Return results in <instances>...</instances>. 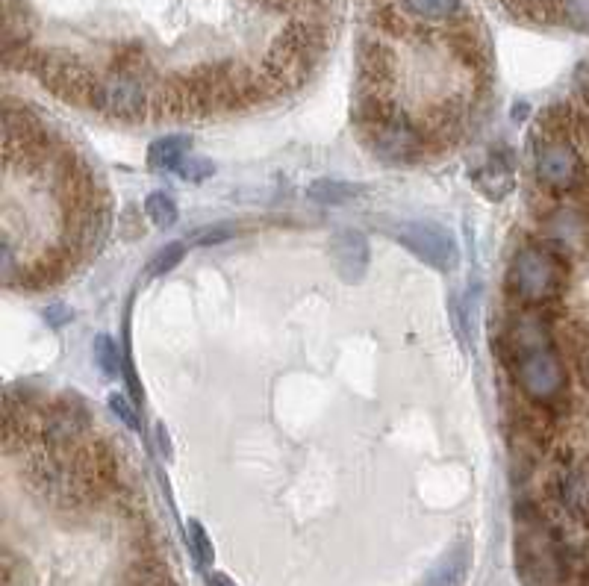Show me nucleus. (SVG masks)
Segmentation results:
<instances>
[{
    "label": "nucleus",
    "instance_id": "nucleus-31",
    "mask_svg": "<svg viewBox=\"0 0 589 586\" xmlns=\"http://www.w3.org/2000/svg\"><path fill=\"white\" fill-rule=\"evenodd\" d=\"M266 6H283V0H263Z\"/></svg>",
    "mask_w": 589,
    "mask_h": 586
},
{
    "label": "nucleus",
    "instance_id": "nucleus-23",
    "mask_svg": "<svg viewBox=\"0 0 589 586\" xmlns=\"http://www.w3.org/2000/svg\"><path fill=\"white\" fill-rule=\"evenodd\" d=\"M109 410L121 419V425L127 427V430H139V416H136V407L130 404V398L127 395H121V392H109L107 398Z\"/></svg>",
    "mask_w": 589,
    "mask_h": 586
},
{
    "label": "nucleus",
    "instance_id": "nucleus-7",
    "mask_svg": "<svg viewBox=\"0 0 589 586\" xmlns=\"http://www.w3.org/2000/svg\"><path fill=\"white\" fill-rule=\"evenodd\" d=\"M539 239L560 251L563 257L589 254V204L587 201H560L539 215Z\"/></svg>",
    "mask_w": 589,
    "mask_h": 586
},
{
    "label": "nucleus",
    "instance_id": "nucleus-2",
    "mask_svg": "<svg viewBox=\"0 0 589 586\" xmlns=\"http://www.w3.org/2000/svg\"><path fill=\"white\" fill-rule=\"evenodd\" d=\"M354 121L363 130L366 148L389 165H413L433 148L428 127H422L407 109L383 101L377 92H360Z\"/></svg>",
    "mask_w": 589,
    "mask_h": 586
},
{
    "label": "nucleus",
    "instance_id": "nucleus-17",
    "mask_svg": "<svg viewBox=\"0 0 589 586\" xmlns=\"http://www.w3.org/2000/svg\"><path fill=\"white\" fill-rule=\"evenodd\" d=\"M186 539H189V548H192V557L198 560V566H201V569H210L215 560V548L210 533L204 531V525L192 519V522L186 525Z\"/></svg>",
    "mask_w": 589,
    "mask_h": 586
},
{
    "label": "nucleus",
    "instance_id": "nucleus-32",
    "mask_svg": "<svg viewBox=\"0 0 589 586\" xmlns=\"http://www.w3.org/2000/svg\"><path fill=\"white\" fill-rule=\"evenodd\" d=\"M587 472H589V463H587Z\"/></svg>",
    "mask_w": 589,
    "mask_h": 586
},
{
    "label": "nucleus",
    "instance_id": "nucleus-11",
    "mask_svg": "<svg viewBox=\"0 0 589 586\" xmlns=\"http://www.w3.org/2000/svg\"><path fill=\"white\" fill-rule=\"evenodd\" d=\"M469 566H472V548L466 542H457L433 569L428 572L422 586H463L469 578Z\"/></svg>",
    "mask_w": 589,
    "mask_h": 586
},
{
    "label": "nucleus",
    "instance_id": "nucleus-14",
    "mask_svg": "<svg viewBox=\"0 0 589 586\" xmlns=\"http://www.w3.org/2000/svg\"><path fill=\"white\" fill-rule=\"evenodd\" d=\"M401 6L422 21H448L451 15H457L460 0H401Z\"/></svg>",
    "mask_w": 589,
    "mask_h": 586
},
{
    "label": "nucleus",
    "instance_id": "nucleus-29",
    "mask_svg": "<svg viewBox=\"0 0 589 586\" xmlns=\"http://www.w3.org/2000/svg\"><path fill=\"white\" fill-rule=\"evenodd\" d=\"M210 586H236V584H233V581H230L227 575H221V572H213V575H210Z\"/></svg>",
    "mask_w": 589,
    "mask_h": 586
},
{
    "label": "nucleus",
    "instance_id": "nucleus-13",
    "mask_svg": "<svg viewBox=\"0 0 589 586\" xmlns=\"http://www.w3.org/2000/svg\"><path fill=\"white\" fill-rule=\"evenodd\" d=\"M363 195V186L357 183H348V180H330V177H322L316 183L307 186V198L322 204V207H345L351 201H357Z\"/></svg>",
    "mask_w": 589,
    "mask_h": 586
},
{
    "label": "nucleus",
    "instance_id": "nucleus-28",
    "mask_svg": "<svg viewBox=\"0 0 589 586\" xmlns=\"http://www.w3.org/2000/svg\"><path fill=\"white\" fill-rule=\"evenodd\" d=\"M157 445H160V454L165 460H171V442H168V430L165 427H157Z\"/></svg>",
    "mask_w": 589,
    "mask_h": 586
},
{
    "label": "nucleus",
    "instance_id": "nucleus-16",
    "mask_svg": "<svg viewBox=\"0 0 589 586\" xmlns=\"http://www.w3.org/2000/svg\"><path fill=\"white\" fill-rule=\"evenodd\" d=\"M145 215L154 221V227H162V230H168V227H174L177 224V204H174V198L171 195H165V192H151L148 195V201H145Z\"/></svg>",
    "mask_w": 589,
    "mask_h": 586
},
{
    "label": "nucleus",
    "instance_id": "nucleus-9",
    "mask_svg": "<svg viewBox=\"0 0 589 586\" xmlns=\"http://www.w3.org/2000/svg\"><path fill=\"white\" fill-rule=\"evenodd\" d=\"M330 257H333V266L345 283H360L369 271V257H372L369 239L354 227L336 230L330 239Z\"/></svg>",
    "mask_w": 589,
    "mask_h": 586
},
{
    "label": "nucleus",
    "instance_id": "nucleus-20",
    "mask_svg": "<svg viewBox=\"0 0 589 586\" xmlns=\"http://www.w3.org/2000/svg\"><path fill=\"white\" fill-rule=\"evenodd\" d=\"M236 233H239V230H236V224H230V221H224V224H207V227L195 230V233L189 236L186 245H192V248H210V245L230 242Z\"/></svg>",
    "mask_w": 589,
    "mask_h": 586
},
{
    "label": "nucleus",
    "instance_id": "nucleus-25",
    "mask_svg": "<svg viewBox=\"0 0 589 586\" xmlns=\"http://www.w3.org/2000/svg\"><path fill=\"white\" fill-rule=\"evenodd\" d=\"M118 224L124 227V230H121V236H124V239H136V236H142V233H145L142 213H139L136 207H127V210L121 213V218H118Z\"/></svg>",
    "mask_w": 589,
    "mask_h": 586
},
{
    "label": "nucleus",
    "instance_id": "nucleus-22",
    "mask_svg": "<svg viewBox=\"0 0 589 586\" xmlns=\"http://www.w3.org/2000/svg\"><path fill=\"white\" fill-rule=\"evenodd\" d=\"M213 171H215L213 160H207V157H195V154H189L186 160L180 162V168H177L180 180H186V183H204L207 177H213Z\"/></svg>",
    "mask_w": 589,
    "mask_h": 586
},
{
    "label": "nucleus",
    "instance_id": "nucleus-30",
    "mask_svg": "<svg viewBox=\"0 0 589 586\" xmlns=\"http://www.w3.org/2000/svg\"><path fill=\"white\" fill-rule=\"evenodd\" d=\"M525 115H528V104H519V107H516V112H513V118H516V121H522Z\"/></svg>",
    "mask_w": 589,
    "mask_h": 586
},
{
    "label": "nucleus",
    "instance_id": "nucleus-27",
    "mask_svg": "<svg viewBox=\"0 0 589 586\" xmlns=\"http://www.w3.org/2000/svg\"><path fill=\"white\" fill-rule=\"evenodd\" d=\"M575 86H578V98H581V104L584 109H589V62L578 71V80H575Z\"/></svg>",
    "mask_w": 589,
    "mask_h": 586
},
{
    "label": "nucleus",
    "instance_id": "nucleus-6",
    "mask_svg": "<svg viewBox=\"0 0 589 586\" xmlns=\"http://www.w3.org/2000/svg\"><path fill=\"white\" fill-rule=\"evenodd\" d=\"M413 257L428 263L436 271H454L460 263L457 239L436 221L413 218V221H389L386 227Z\"/></svg>",
    "mask_w": 589,
    "mask_h": 586
},
{
    "label": "nucleus",
    "instance_id": "nucleus-21",
    "mask_svg": "<svg viewBox=\"0 0 589 586\" xmlns=\"http://www.w3.org/2000/svg\"><path fill=\"white\" fill-rule=\"evenodd\" d=\"M448 310H451L454 330H457V336H460L463 348H472L475 333H472V310H469L466 298H463V295H451V307H448Z\"/></svg>",
    "mask_w": 589,
    "mask_h": 586
},
{
    "label": "nucleus",
    "instance_id": "nucleus-15",
    "mask_svg": "<svg viewBox=\"0 0 589 586\" xmlns=\"http://www.w3.org/2000/svg\"><path fill=\"white\" fill-rule=\"evenodd\" d=\"M92 357H95V366L104 372V377H118V372H124V369H121L118 345H115V339L107 336V333L95 336V342H92Z\"/></svg>",
    "mask_w": 589,
    "mask_h": 586
},
{
    "label": "nucleus",
    "instance_id": "nucleus-19",
    "mask_svg": "<svg viewBox=\"0 0 589 586\" xmlns=\"http://www.w3.org/2000/svg\"><path fill=\"white\" fill-rule=\"evenodd\" d=\"M554 12L572 30L589 33V0H554Z\"/></svg>",
    "mask_w": 589,
    "mask_h": 586
},
{
    "label": "nucleus",
    "instance_id": "nucleus-8",
    "mask_svg": "<svg viewBox=\"0 0 589 586\" xmlns=\"http://www.w3.org/2000/svg\"><path fill=\"white\" fill-rule=\"evenodd\" d=\"M92 430L89 410L80 398H62L48 407H36V439L45 448H71Z\"/></svg>",
    "mask_w": 589,
    "mask_h": 586
},
{
    "label": "nucleus",
    "instance_id": "nucleus-26",
    "mask_svg": "<svg viewBox=\"0 0 589 586\" xmlns=\"http://www.w3.org/2000/svg\"><path fill=\"white\" fill-rule=\"evenodd\" d=\"M71 319H74V310L65 307V304H51V307L45 310V321H48L51 327H62V324H68Z\"/></svg>",
    "mask_w": 589,
    "mask_h": 586
},
{
    "label": "nucleus",
    "instance_id": "nucleus-18",
    "mask_svg": "<svg viewBox=\"0 0 589 586\" xmlns=\"http://www.w3.org/2000/svg\"><path fill=\"white\" fill-rule=\"evenodd\" d=\"M183 257H186V242H168V245H162L160 251L154 254V260L148 266V274L151 277H165V274H171L174 268L183 263Z\"/></svg>",
    "mask_w": 589,
    "mask_h": 586
},
{
    "label": "nucleus",
    "instance_id": "nucleus-12",
    "mask_svg": "<svg viewBox=\"0 0 589 586\" xmlns=\"http://www.w3.org/2000/svg\"><path fill=\"white\" fill-rule=\"evenodd\" d=\"M189 151H192L189 136H162L157 142H151V148H148V165L160 174L177 171L180 162L189 157Z\"/></svg>",
    "mask_w": 589,
    "mask_h": 586
},
{
    "label": "nucleus",
    "instance_id": "nucleus-3",
    "mask_svg": "<svg viewBox=\"0 0 589 586\" xmlns=\"http://www.w3.org/2000/svg\"><path fill=\"white\" fill-rule=\"evenodd\" d=\"M569 283V257L545 245L542 239L522 242L507 266V295L522 310H545L566 292Z\"/></svg>",
    "mask_w": 589,
    "mask_h": 586
},
{
    "label": "nucleus",
    "instance_id": "nucleus-1",
    "mask_svg": "<svg viewBox=\"0 0 589 586\" xmlns=\"http://www.w3.org/2000/svg\"><path fill=\"white\" fill-rule=\"evenodd\" d=\"M498 348L522 398L539 416H560L569 401V372L548 321L539 319L536 310L519 313L507 324Z\"/></svg>",
    "mask_w": 589,
    "mask_h": 586
},
{
    "label": "nucleus",
    "instance_id": "nucleus-10",
    "mask_svg": "<svg viewBox=\"0 0 589 586\" xmlns=\"http://www.w3.org/2000/svg\"><path fill=\"white\" fill-rule=\"evenodd\" d=\"M472 180L489 201H504L516 186V165L510 151H498V154L492 151L489 160L472 171Z\"/></svg>",
    "mask_w": 589,
    "mask_h": 586
},
{
    "label": "nucleus",
    "instance_id": "nucleus-4",
    "mask_svg": "<svg viewBox=\"0 0 589 586\" xmlns=\"http://www.w3.org/2000/svg\"><path fill=\"white\" fill-rule=\"evenodd\" d=\"M160 86H151V71L142 54L115 59L104 77H95L89 107L118 121H142L154 115V98Z\"/></svg>",
    "mask_w": 589,
    "mask_h": 586
},
{
    "label": "nucleus",
    "instance_id": "nucleus-24",
    "mask_svg": "<svg viewBox=\"0 0 589 586\" xmlns=\"http://www.w3.org/2000/svg\"><path fill=\"white\" fill-rule=\"evenodd\" d=\"M575 366H578V374H581L584 386L589 389V327H584L575 336Z\"/></svg>",
    "mask_w": 589,
    "mask_h": 586
},
{
    "label": "nucleus",
    "instance_id": "nucleus-5",
    "mask_svg": "<svg viewBox=\"0 0 589 586\" xmlns=\"http://www.w3.org/2000/svg\"><path fill=\"white\" fill-rule=\"evenodd\" d=\"M536 183L557 198H572L587 192L589 165L581 157L575 136L569 133H536L534 139Z\"/></svg>",
    "mask_w": 589,
    "mask_h": 586
}]
</instances>
